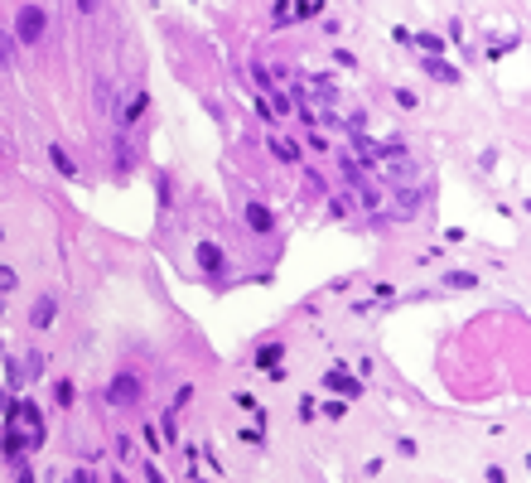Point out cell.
I'll return each mask as SVG.
<instances>
[{"mask_svg": "<svg viewBox=\"0 0 531 483\" xmlns=\"http://www.w3.org/2000/svg\"><path fill=\"white\" fill-rule=\"evenodd\" d=\"M44 29H49V10L24 5V10L15 15V44H39V39H44Z\"/></svg>", "mask_w": 531, "mask_h": 483, "instance_id": "cell-1", "label": "cell"}, {"mask_svg": "<svg viewBox=\"0 0 531 483\" xmlns=\"http://www.w3.org/2000/svg\"><path fill=\"white\" fill-rule=\"evenodd\" d=\"M106 401L111 406H140V377L135 373H116L106 386Z\"/></svg>", "mask_w": 531, "mask_h": 483, "instance_id": "cell-2", "label": "cell"}, {"mask_svg": "<svg viewBox=\"0 0 531 483\" xmlns=\"http://www.w3.org/2000/svg\"><path fill=\"white\" fill-rule=\"evenodd\" d=\"M53 319H58V300L53 295H39L34 309H29V329H53Z\"/></svg>", "mask_w": 531, "mask_h": 483, "instance_id": "cell-3", "label": "cell"}, {"mask_svg": "<svg viewBox=\"0 0 531 483\" xmlns=\"http://www.w3.org/2000/svg\"><path fill=\"white\" fill-rule=\"evenodd\" d=\"M242 218H246L251 232H271V227H276V213H271L266 203H242Z\"/></svg>", "mask_w": 531, "mask_h": 483, "instance_id": "cell-4", "label": "cell"}, {"mask_svg": "<svg viewBox=\"0 0 531 483\" xmlns=\"http://www.w3.org/2000/svg\"><path fill=\"white\" fill-rule=\"evenodd\" d=\"M323 386H333V391H343L348 401H357V396H362V377H343L338 368H333V373L323 377Z\"/></svg>", "mask_w": 531, "mask_h": 483, "instance_id": "cell-5", "label": "cell"}, {"mask_svg": "<svg viewBox=\"0 0 531 483\" xmlns=\"http://www.w3.org/2000/svg\"><path fill=\"white\" fill-rule=\"evenodd\" d=\"M49 160H53V170H58L63 179H78V165L68 160V150H63L58 140H49Z\"/></svg>", "mask_w": 531, "mask_h": 483, "instance_id": "cell-6", "label": "cell"}, {"mask_svg": "<svg viewBox=\"0 0 531 483\" xmlns=\"http://www.w3.org/2000/svg\"><path fill=\"white\" fill-rule=\"evenodd\" d=\"M280 358H285V348H280V343H261L251 363H256V368H266V373H276V368H280Z\"/></svg>", "mask_w": 531, "mask_h": 483, "instance_id": "cell-7", "label": "cell"}, {"mask_svg": "<svg viewBox=\"0 0 531 483\" xmlns=\"http://www.w3.org/2000/svg\"><path fill=\"white\" fill-rule=\"evenodd\" d=\"M199 266H203L208 276H222V252H217V242H199Z\"/></svg>", "mask_w": 531, "mask_h": 483, "instance_id": "cell-8", "label": "cell"}, {"mask_svg": "<svg viewBox=\"0 0 531 483\" xmlns=\"http://www.w3.org/2000/svg\"><path fill=\"white\" fill-rule=\"evenodd\" d=\"M271 155H276V160H285V165H300V145H295V140H285V136H271Z\"/></svg>", "mask_w": 531, "mask_h": 483, "instance_id": "cell-9", "label": "cell"}, {"mask_svg": "<svg viewBox=\"0 0 531 483\" xmlns=\"http://www.w3.org/2000/svg\"><path fill=\"white\" fill-rule=\"evenodd\" d=\"M387 160H391V165H387V179H391V184H406V179L416 174V160H406V155H401V160L387 155Z\"/></svg>", "mask_w": 531, "mask_h": 483, "instance_id": "cell-10", "label": "cell"}, {"mask_svg": "<svg viewBox=\"0 0 531 483\" xmlns=\"http://www.w3.org/2000/svg\"><path fill=\"white\" fill-rule=\"evenodd\" d=\"M19 368H24V382H34V377H44V353H39V348H29Z\"/></svg>", "mask_w": 531, "mask_h": 483, "instance_id": "cell-11", "label": "cell"}, {"mask_svg": "<svg viewBox=\"0 0 531 483\" xmlns=\"http://www.w3.org/2000/svg\"><path fill=\"white\" fill-rule=\"evenodd\" d=\"M425 73H430V78H439V83H459V73H454L449 63H439V58H425Z\"/></svg>", "mask_w": 531, "mask_h": 483, "instance_id": "cell-12", "label": "cell"}, {"mask_svg": "<svg viewBox=\"0 0 531 483\" xmlns=\"http://www.w3.org/2000/svg\"><path fill=\"white\" fill-rule=\"evenodd\" d=\"M411 44H421L430 58H439V54H444V39H439V34H411Z\"/></svg>", "mask_w": 531, "mask_h": 483, "instance_id": "cell-13", "label": "cell"}, {"mask_svg": "<svg viewBox=\"0 0 531 483\" xmlns=\"http://www.w3.org/2000/svg\"><path fill=\"white\" fill-rule=\"evenodd\" d=\"M73 401H78V386L68 382V377H63V382H53V406H73Z\"/></svg>", "mask_w": 531, "mask_h": 483, "instance_id": "cell-14", "label": "cell"}, {"mask_svg": "<svg viewBox=\"0 0 531 483\" xmlns=\"http://www.w3.org/2000/svg\"><path fill=\"white\" fill-rule=\"evenodd\" d=\"M444 286H449V290H473V286H478V276H473V271H449Z\"/></svg>", "mask_w": 531, "mask_h": 483, "instance_id": "cell-15", "label": "cell"}, {"mask_svg": "<svg viewBox=\"0 0 531 483\" xmlns=\"http://www.w3.org/2000/svg\"><path fill=\"white\" fill-rule=\"evenodd\" d=\"M319 10H323V0H300V5H290V15H295V19H314Z\"/></svg>", "mask_w": 531, "mask_h": 483, "instance_id": "cell-16", "label": "cell"}, {"mask_svg": "<svg viewBox=\"0 0 531 483\" xmlns=\"http://www.w3.org/2000/svg\"><path fill=\"white\" fill-rule=\"evenodd\" d=\"M10 58H15V34L0 29V68H10Z\"/></svg>", "mask_w": 531, "mask_h": 483, "instance_id": "cell-17", "label": "cell"}, {"mask_svg": "<svg viewBox=\"0 0 531 483\" xmlns=\"http://www.w3.org/2000/svg\"><path fill=\"white\" fill-rule=\"evenodd\" d=\"M145 101H150V97H145V92H135V101H130V106L121 111V126H130V121H135V116L145 111Z\"/></svg>", "mask_w": 531, "mask_h": 483, "instance_id": "cell-18", "label": "cell"}, {"mask_svg": "<svg viewBox=\"0 0 531 483\" xmlns=\"http://www.w3.org/2000/svg\"><path fill=\"white\" fill-rule=\"evenodd\" d=\"M271 19H276V24H295V15H290V0H276V5H271Z\"/></svg>", "mask_w": 531, "mask_h": 483, "instance_id": "cell-19", "label": "cell"}, {"mask_svg": "<svg viewBox=\"0 0 531 483\" xmlns=\"http://www.w3.org/2000/svg\"><path fill=\"white\" fill-rule=\"evenodd\" d=\"M314 97L333 101V97H338V83H333V78H314Z\"/></svg>", "mask_w": 531, "mask_h": 483, "instance_id": "cell-20", "label": "cell"}, {"mask_svg": "<svg viewBox=\"0 0 531 483\" xmlns=\"http://www.w3.org/2000/svg\"><path fill=\"white\" fill-rule=\"evenodd\" d=\"M237 440H246V445H251V450H261V445H266V435H261V425H246V430H242V435H237Z\"/></svg>", "mask_w": 531, "mask_h": 483, "instance_id": "cell-21", "label": "cell"}, {"mask_svg": "<svg viewBox=\"0 0 531 483\" xmlns=\"http://www.w3.org/2000/svg\"><path fill=\"white\" fill-rule=\"evenodd\" d=\"M19 286V276H15V271H10V266H0V295H10V290Z\"/></svg>", "mask_w": 531, "mask_h": 483, "instance_id": "cell-22", "label": "cell"}, {"mask_svg": "<svg viewBox=\"0 0 531 483\" xmlns=\"http://www.w3.org/2000/svg\"><path fill=\"white\" fill-rule=\"evenodd\" d=\"M271 106H276V111H280V116H285V111H290V106H295V101H290V97L280 92V88H276V92H271Z\"/></svg>", "mask_w": 531, "mask_h": 483, "instance_id": "cell-23", "label": "cell"}, {"mask_svg": "<svg viewBox=\"0 0 531 483\" xmlns=\"http://www.w3.org/2000/svg\"><path fill=\"white\" fill-rule=\"evenodd\" d=\"M15 483H34V469L24 459H15Z\"/></svg>", "mask_w": 531, "mask_h": 483, "instance_id": "cell-24", "label": "cell"}, {"mask_svg": "<svg viewBox=\"0 0 531 483\" xmlns=\"http://www.w3.org/2000/svg\"><path fill=\"white\" fill-rule=\"evenodd\" d=\"M232 401H237V406H242V411H256V396H251V391H237V396H232Z\"/></svg>", "mask_w": 531, "mask_h": 483, "instance_id": "cell-25", "label": "cell"}, {"mask_svg": "<svg viewBox=\"0 0 531 483\" xmlns=\"http://www.w3.org/2000/svg\"><path fill=\"white\" fill-rule=\"evenodd\" d=\"M300 420H314V396H300Z\"/></svg>", "mask_w": 531, "mask_h": 483, "instance_id": "cell-26", "label": "cell"}, {"mask_svg": "<svg viewBox=\"0 0 531 483\" xmlns=\"http://www.w3.org/2000/svg\"><path fill=\"white\" fill-rule=\"evenodd\" d=\"M488 483H507V469H498V464H493V469H488Z\"/></svg>", "mask_w": 531, "mask_h": 483, "instance_id": "cell-27", "label": "cell"}, {"mask_svg": "<svg viewBox=\"0 0 531 483\" xmlns=\"http://www.w3.org/2000/svg\"><path fill=\"white\" fill-rule=\"evenodd\" d=\"M73 483H97V474H92V469H78V474H73Z\"/></svg>", "mask_w": 531, "mask_h": 483, "instance_id": "cell-28", "label": "cell"}, {"mask_svg": "<svg viewBox=\"0 0 531 483\" xmlns=\"http://www.w3.org/2000/svg\"><path fill=\"white\" fill-rule=\"evenodd\" d=\"M145 479H150V483H165V474H160L155 464H145Z\"/></svg>", "mask_w": 531, "mask_h": 483, "instance_id": "cell-29", "label": "cell"}, {"mask_svg": "<svg viewBox=\"0 0 531 483\" xmlns=\"http://www.w3.org/2000/svg\"><path fill=\"white\" fill-rule=\"evenodd\" d=\"M97 5H102V0H78V10H83V15H92Z\"/></svg>", "mask_w": 531, "mask_h": 483, "instance_id": "cell-30", "label": "cell"}, {"mask_svg": "<svg viewBox=\"0 0 531 483\" xmlns=\"http://www.w3.org/2000/svg\"><path fill=\"white\" fill-rule=\"evenodd\" d=\"M5 406H10V391H0V416H5Z\"/></svg>", "mask_w": 531, "mask_h": 483, "instance_id": "cell-31", "label": "cell"}, {"mask_svg": "<svg viewBox=\"0 0 531 483\" xmlns=\"http://www.w3.org/2000/svg\"><path fill=\"white\" fill-rule=\"evenodd\" d=\"M106 479H111V483H126V474H106Z\"/></svg>", "mask_w": 531, "mask_h": 483, "instance_id": "cell-32", "label": "cell"}, {"mask_svg": "<svg viewBox=\"0 0 531 483\" xmlns=\"http://www.w3.org/2000/svg\"><path fill=\"white\" fill-rule=\"evenodd\" d=\"M5 358H10V353H5V343H0V363H5Z\"/></svg>", "mask_w": 531, "mask_h": 483, "instance_id": "cell-33", "label": "cell"}, {"mask_svg": "<svg viewBox=\"0 0 531 483\" xmlns=\"http://www.w3.org/2000/svg\"><path fill=\"white\" fill-rule=\"evenodd\" d=\"M0 314H5V300H0Z\"/></svg>", "mask_w": 531, "mask_h": 483, "instance_id": "cell-34", "label": "cell"}, {"mask_svg": "<svg viewBox=\"0 0 531 483\" xmlns=\"http://www.w3.org/2000/svg\"><path fill=\"white\" fill-rule=\"evenodd\" d=\"M0 242H5V227H0Z\"/></svg>", "mask_w": 531, "mask_h": 483, "instance_id": "cell-35", "label": "cell"}]
</instances>
